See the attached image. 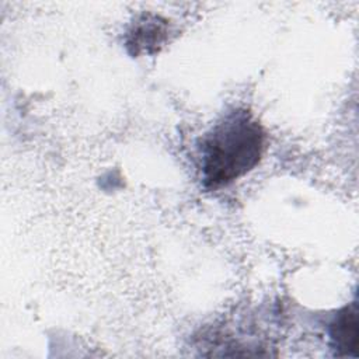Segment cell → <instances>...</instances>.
Wrapping results in <instances>:
<instances>
[{
    "label": "cell",
    "mask_w": 359,
    "mask_h": 359,
    "mask_svg": "<svg viewBox=\"0 0 359 359\" xmlns=\"http://www.w3.org/2000/svg\"><path fill=\"white\" fill-rule=\"evenodd\" d=\"M264 150L261 125L245 109L226 114L199 146L203 187L217 189L252 170Z\"/></svg>",
    "instance_id": "1"
},
{
    "label": "cell",
    "mask_w": 359,
    "mask_h": 359,
    "mask_svg": "<svg viewBox=\"0 0 359 359\" xmlns=\"http://www.w3.org/2000/svg\"><path fill=\"white\" fill-rule=\"evenodd\" d=\"M330 338L338 356H356L359 342L356 303L338 311L330 324Z\"/></svg>",
    "instance_id": "2"
}]
</instances>
